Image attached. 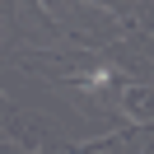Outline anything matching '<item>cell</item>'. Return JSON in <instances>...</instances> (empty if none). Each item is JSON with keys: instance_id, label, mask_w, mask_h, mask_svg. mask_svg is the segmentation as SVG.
Returning <instances> with one entry per match:
<instances>
[{"instance_id": "cell-1", "label": "cell", "mask_w": 154, "mask_h": 154, "mask_svg": "<svg viewBox=\"0 0 154 154\" xmlns=\"http://www.w3.org/2000/svg\"><path fill=\"white\" fill-rule=\"evenodd\" d=\"M107 79H112V70H107V66H98V70H94V75H89V79H84V84H89V89H103V84H107Z\"/></svg>"}]
</instances>
